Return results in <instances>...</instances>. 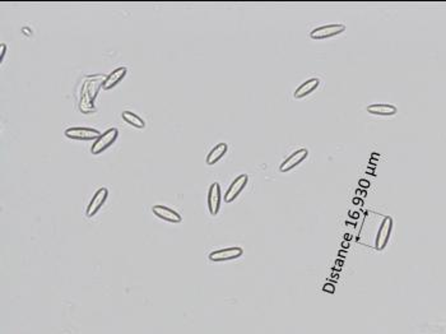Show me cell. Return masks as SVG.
Returning a JSON list of instances; mask_svg holds the SVG:
<instances>
[{"instance_id":"cell-1","label":"cell","mask_w":446,"mask_h":334,"mask_svg":"<svg viewBox=\"0 0 446 334\" xmlns=\"http://www.w3.org/2000/svg\"><path fill=\"white\" fill-rule=\"evenodd\" d=\"M117 137H119V130L116 128L108 129L105 133H102L100 135V138H97L95 140V143L92 144V148H91V153L92 155H100V153H102L103 151H106L109 147H111L114 144Z\"/></svg>"},{"instance_id":"cell-2","label":"cell","mask_w":446,"mask_h":334,"mask_svg":"<svg viewBox=\"0 0 446 334\" xmlns=\"http://www.w3.org/2000/svg\"><path fill=\"white\" fill-rule=\"evenodd\" d=\"M347 30V27L341 23H333V25H325L322 27H317L315 30H312L310 32V37L312 40H328V38H332L334 36L341 35L344 31Z\"/></svg>"},{"instance_id":"cell-3","label":"cell","mask_w":446,"mask_h":334,"mask_svg":"<svg viewBox=\"0 0 446 334\" xmlns=\"http://www.w3.org/2000/svg\"><path fill=\"white\" fill-rule=\"evenodd\" d=\"M64 134L67 138L74 140H96L101 135L98 130L84 127L69 128V129L65 130Z\"/></svg>"},{"instance_id":"cell-4","label":"cell","mask_w":446,"mask_h":334,"mask_svg":"<svg viewBox=\"0 0 446 334\" xmlns=\"http://www.w3.org/2000/svg\"><path fill=\"white\" fill-rule=\"evenodd\" d=\"M249 181V176L246 174H242L240 176H237L236 179L232 181V184L229 185L228 190L224 194V202L226 203H232L240 194H241L242 190L245 189V186L247 185Z\"/></svg>"},{"instance_id":"cell-5","label":"cell","mask_w":446,"mask_h":334,"mask_svg":"<svg viewBox=\"0 0 446 334\" xmlns=\"http://www.w3.org/2000/svg\"><path fill=\"white\" fill-rule=\"evenodd\" d=\"M307 156H309V151H307L306 148H301V150L294 151L289 157H287L286 160L281 163L279 170H281V172L291 171L292 169H294V167L299 166L300 163L304 162V161L307 158Z\"/></svg>"},{"instance_id":"cell-6","label":"cell","mask_w":446,"mask_h":334,"mask_svg":"<svg viewBox=\"0 0 446 334\" xmlns=\"http://www.w3.org/2000/svg\"><path fill=\"white\" fill-rule=\"evenodd\" d=\"M221 202H222V192H221V186L218 182H213L209 186V192H208V208L212 216H216L220 212Z\"/></svg>"},{"instance_id":"cell-7","label":"cell","mask_w":446,"mask_h":334,"mask_svg":"<svg viewBox=\"0 0 446 334\" xmlns=\"http://www.w3.org/2000/svg\"><path fill=\"white\" fill-rule=\"evenodd\" d=\"M244 254V250L241 247H226V249L216 250L209 254V259L212 262H227V260L237 259Z\"/></svg>"},{"instance_id":"cell-8","label":"cell","mask_w":446,"mask_h":334,"mask_svg":"<svg viewBox=\"0 0 446 334\" xmlns=\"http://www.w3.org/2000/svg\"><path fill=\"white\" fill-rule=\"evenodd\" d=\"M105 79L106 77H102V75H95V77H91L90 79L86 80L84 85H83L82 93L87 95L88 98L93 102V101L96 100V97H97L101 86H103Z\"/></svg>"},{"instance_id":"cell-9","label":"cell","mask_w":446,"mask_h":334,"mask_svg":"<svg viewBox=\"0 0 446 334\" xmlns=\"http://www.w3.org/2000/svg\"><path fill=\"white\" fill-rule=\"evenodd\" d=\"M108 197H109V190L106 189V187H100V189L95 193L93 198L91 199L90 204H88L87 211H86L87 217H93V216L101 210V207H102L103 203L106 202Z\"/></svg>"},{"instance_id":"cell-10","label":"cell","mask_w":446,"mask_h":334,"mask_svg":"<svg viewBox=\"0 0 446 334\" xmlns=\"http://www.w3.org/2000/svg\"><path fill=\"white\" fill-rule=\"evenodd\" d=\"M391 229H393V220L390 217H387L383 221L381 226H380L379 232H377L376 241H375V246L377 250H383L387 246L388 241L390 239Z\"/></svg>"},{"instance_id":"cell-11","label":"cell","mask_w":446,"mask_h":334,"mask_svg":"<svg viewBox=\"0 0 446 334\" xmlns=\"http://www.w3.org/2000/svg\"><path fill=\"white\" fill-rule=\"evenodd\" d=\"M152 212L155 213V216H157L158 218L167 221V222L180 223L182 221V217L180 213H177L176 211L171 210V208L166 207V205H153Z\"/></svg>"},{"instance_id":"cell-12","label":"cell","mask_w":446,"mask_h":334,"mask_svg":"<svg viewBox=\"0 0 446 334\" xmlns=\"http://www.w3.org/2000/svg\"><path fill=\"white\" fill-rule=\"evenodd\" d=\"M128 69L125 67H120L116 68V69H114L110 74L106 77L105 82H103L102 88L105 91H110L114 87H116L117 85H119L120 82H121L122 79H124V77L126 75Z\"/></svg>"},{"instance_id":"cell-13","label":"cell","mask_w":446,"mask_h":334,"mask_svg":"<svg viewBox=\"0 0 446 334\" xmlns=\"http://www.w3.org/2000/svg\"><path fill=\"white\" fill-rule=\"evenodd\" d=\"M319 86H320L319 78H310V79H307L306 82L302 83V85L294 91L293 93L294 98H299L300 100V98H304L306 97V96L311 95L314 91H316V88L319 87Z\"/></svg>"},{"instance_id":"cell-14","label":"cell","mask_w":446,"mask_h":334,"mask_svg":"<svg viewBox=\"0 0 446 334\" xmlns=\"http://www.w3.org/2000/svg\"><path fill=\"white\" fill-rule=\"evenodd\" d=\"M366 110L370 114L377 115V116H393L398 112V109L389 103H374V105L367 106Z\"/></svg>"},{"instance_id":"cell-15","label":"cell","mask_w":446,"mask_h":334,"mask_svg":"<svg viewBox=\"0 0 446 334\" xmlns=\"http://www.w3.org/2000/svg\"><path fill=\"white\" fill-rule=\"evenodd\" d=\"M226 152H227L226 143H218V144L216 145L215 148H212V150H210V152L208 153L207 161H205V162H207V165H209V166L215 165V163H217L218 161H220L221 158H222L223 156L226 155Z\"/></svg>"},{"instance_id":"cell-16","label":"cell","mask_w":446,"mask_h":334,"mask_svg":"<svg viewBox=\"0 0 446 334\" xmlns=\"http://www.w3.org/2000/svg\"><path fill=\"white\" fill-rule=\"evenodd\" d=\"M121 117H122V120H124L125 122L130 124V125H132V127L138 128V129H143V128L145 127L144 120H143L142 117H139L137 114H134V112H132V111H122Z\"/></svg>"},{"instance_id":"cell-17","label":"cell","mask_w":446,"mask_h":334,"mask_svg":"<svg viewBox=\"0 0 446 334\" xmlns=\"http://www.w3.org/2000/svg\"><path fill=\"white\" fill-rule=\"evenodd\" d=\"M5 49H7V46H5V45H4V44H2V55H0V60H3V59H4Z\"/></svg>"}]
</instances>
